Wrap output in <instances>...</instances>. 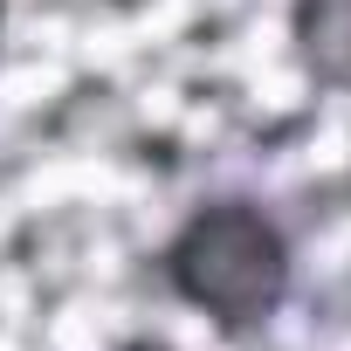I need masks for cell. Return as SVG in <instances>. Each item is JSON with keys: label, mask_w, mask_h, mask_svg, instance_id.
Returning a JSON list of instances; mask_svg holds the SVG:
<instances>
[{"label": "cell", "mask_w": 351, "mask_h": 351, "mask_svg": "<svg viewBox=\"0 0 351 351\" xmlns=\"http://www.w3.org/2000/svg\"><path fill=\"white\" fill-rule=\"evenodd\" d=\"M8 21H14V8H8V0H0V42H8Z\"/></svg>", "instance_id": "obj_4"}, {"label": "cell", "mask_w": 351, "mask_h": 351, "mask_svg": "<svg viewBox=\"0 0 351 351\" xmlns=\"http://www.w3.org/2000/svg\"><path fill=\"white\" fill-rule=\"evenodd\" d=\"M289 62L317 97H351V0H289Z\"/></svg>", "instance_id": "obj_2"}, {"label": "cell", "mask_w": 351, "mask_h": 351, "mask_svg": "<svg viewBox=\"0 0 351 351\" xmlns=\"http://www.w3.org/2000/svg\"><path fill=\"white\" fill-rule=\"evenodd\" d=\"M152 276L221 344L248 351L289 317L303 262H296V234L276 214V200L221 186V193H200L193 207H180V221L152 248Z\"/></svg>", "instance_id": "obj_1"}, {"label": "cell", "mask_w": 351, "mask_h": 351, "mask_svg": "<svg viewBox=\"0 0 351 351\" xmlns=\"http://www.w3.org/2000/svg\"><path fill=\"white\" fill-rule=\"evenodd\" d=\"M110 351H180L172 337H158V330H131V337H117Z\"/></svg>", "instance_id": "obj_3"}]
</instances>
